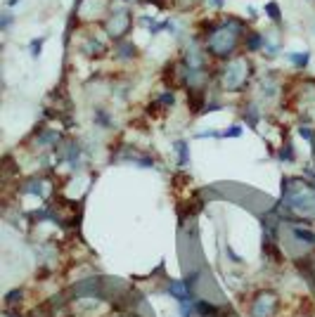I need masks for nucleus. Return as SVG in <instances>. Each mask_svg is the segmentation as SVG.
I'll return each mask as SVG.
<instances>
[{"instance_id": "nucleus-12", "label": "nucleus", "mask_w": 315, "mask_h": 317, "mask_svg": "<svg viewBox=\"0 0 315 317\" xmlns=\"http://www.w3.org/2000/svg\"><path fill=\"white\" fill-rule=\"evenodd\" d=\"M59 140V135L54 131H48V133H43V135H38V144H54Z\"/></svg>"}, {"instance_id": "nucleus-10", "label": "nucleus", "mask_w": 315, "mask_h": 317, "mask_svg": "<svg viewBox=\"0 0 315 317\" xmlns=\"http://www.w3.org/2000/svg\"><path fill=\"white\" fill-rule=\"evenodd\" d=\"M287 57L294 62V66H301V69L308 66V62H311V52H304V55L301 52H292V55H287Z\"/></svg>"}, {"instance_id": "nucleus-7", "label": "nucleus", "mask_w": 315, "mask_h": 317, "mask_svg": "<svg viewBox=\"0 0 315 317\" xmlns=\"http://www.w3.org/2000/svg\"><path fill=\"white\" fill-rule=\"evenodd\" d=\"M292 237L301 244H308V246H315V234L311 230H304V227H294L292 230Z\"/></svg>"}, {"instance_id": "nucleus-14", "label": "nucleus", "mask_w": 315, "mask_h": 317, "mask_svg": "<svg viewBox=\"0 0 315 317\" xmlns=\"http://www.w3.org/2000/svg\"><path fill=\"white\" fill-rule=\"evenodd\" d=\"M22 289H12L10 294L5 296V303H7V306H10V303H17V301H22Z\"/></svg>"}, {"instance_id": "nucleus-8", "label": "nucleus", "mask_w": 315, "mask_h": 317, "mask_svg": "<svg viewBox=\"0 0 315 317\" xmlns=\"http://www.w3.org/2000/svg\"><path fill=\"white\" fill-rule=\"evenodd\" d=\"M24 192H26V194H33V197H43V180H38V178L31 180L29 185L24 187Z\"/></svg>"}, {"instance_id": "nucleus-6", "label": "nucleus", "mask_w": 315, "mask_h": 317, "mask_svg": "<svg viewBox=\"0 0 315 317\" xmlns=\"http://www.w3.org/2000/svg\"><path fill=\"white\" fill-rule=\"evenodd\" d=\"M173 149L178 152V164L187 166V161H190V144H187V140H175Z\"/></svg>"}, {"instance_id": "nucleus-21", "label": "nucleus", "mask_w": 315, "mask_h": 317, "mask_svg": "<svg viewBox=\"0 0 315 317\" xmlns=\"http://www.w3.org/2000/svg\"><path fill=\"white\" fill-rule=\"evenodd\" d=\"M209 2H211L216 10H220V7H223V0H209Z\"/></svg>"}, {"instance_id": "nucleus-5", "label": "nucleus", "mask_w": 315, "mask_h": 317, "mask_svg": "<svg viewBox=\"0 0 315 317\" xmlns=\"http://www.w3.org/2000/svg\"><path fill=\"white\" fill-rule=\"evenodd\" d=\"M102 277H88V279H83V282H78V284H74V289H71V294L76 296V298H102Z\"/></svg>"}, {"instance_id": "nucleus-4", "label": "nucleus", "mask_w": 315, "mask_h": 317, "mask_svg": "<svg viewBox=\"0 0 315 317\" xmlns=\"http://www.w3.org/2000/svg\"><path fill=\"white\" fill-rule=\"evenodd\" d=\"M131 12L126 10V7H121V10L114 12V17L107 22V33L111 38H121V36H126L128 29H131Z\"/></svg>"}, {"instance_id": "nucleus-15", "label": "nucleus", "mask_w": 315, "mask_h": 317, "mask_svg": "<svg viewBox=\"0 0 315 317\" xmlns=\"http://www.w3.org/2000/svg\"><path fill=\"white\" fill-rule=\"evenodd\" d=\"M10 24H12V12L5 10L2 12V19H0V29H2V31H7V29H10Z\"/></svg>"}, {"instance_id": "nucleus-19", "label": "nucleus", "mask_w": 315, "mask_h": 317, "mask_svg": "<svg viewBox=\"0 0 315 317\" xmlns=\"http://www.w3.org/2000/svg\"><path fill=\"white\" fill-rule=\"evenodd\" d=\"M239 135H242V128H239V126H232L228 131H223V137H239Z\"/></svg>"}, {"instance_id": "nucleus-3", "label": "nucleus", "mask_w": 315, "mask_h": 317, "mask_svg": "<svg viewBox=\"0 0 315 317\" xmlns=\"http://www.w3.org/2000/svg\"><path fill=\"white\" fill-rule=\"evenodd\" d=\"M247 78H249V62L247 59H235L223 71V88L239 90V88L247 83Z\"/></svg>"}, {"instance_id": "nucleus-1", "label": "nucleus", "mask_w": 315, "mask_h": 317, "mask_svg": "<svg viewBox=\"0 0 315 317\" xmlns=\"http://www.w3.org/2000/svg\"><path fill=\"white\" fill-rule=\"evenodd\" d=\"M282 204L306 218H315V187L299 178H287L282 180Z\"/></svg>"}, {"instance_id": "nucleus-20", "label": "nucleus", "mask_w": 315, "mask_h": 317, "mask_svg": "<svg viewBox=\"0 0 315 317\" xmlns=\"http://www.w3.org/2000/svg\"><path fill=\"white\" fill-rule=\"evenodd\" d=\"M159 99H161V104H166V107H168V104H171V107H173V104H175V97H173V92H163V95H161V97H159Z\"/></svg>"}, {"instance_id": "nucleus-17", "label": "nucleus", "mask_w": 315, "mask_h": 317, "mask_svg": "<svg viewBox=\"0 0 315 317\" xmlns=\"http://www.w3.org/2000/svg\"><path fill=\"white\" fill-rule=\"evenodd\" d=\"M261 92H263V95H268V97H272V95H275V86H272V81H270V78H268V81H263Z\"/></svg>"}, {"instance_id": "nucleus-13", "label": "nucleus", "mask_w": 315, "mask_h": 317, "mask_svg": "<svg viewBox=\"0 0 315 317\" xmlns=\"http://www.w3.org/2000/svg\"><path fill=\"white\" fill-rule=\"evenodd\" d=\"M43 43H45V38H36V41H31V57L33 59H38V57H41Z\"/></svg>"}, {"instance_id": "nucleus-18", "label": "nucleus", "mask_w": 315, "mask_h": 317, "mask_svg": "<svg viewBox=\"0 0 315 317\" xmlns=\"http://www.w3.org/2000/svg\"><path fill=\"white\" fill-rule=\"evenodd\" d=\"M119 55L121 57H131V55H135V47H133V43H123L119 47Z\"/></svg>"}, {"instance_id": "nucleus-2", "label": "nucleus", "mask_w": 315, "mask_h": 317, "mask_svg": "<svg viewBox=\"0 0 315 317\" xmlns=\"http://www.w3.org/2000/svg\"><path fill=\"white\" fill-rule=\"evenodd\" d=\"M239 33H242V22L237 19H232V22H225L216 26V29H211L207 38V50L211 55L216 57H228L232 55V50L237 47V38Z\"/></svg>"}, {"instance_id": "nucleus-16", "label": "nucleus", "mask_w": 315, "mask_h": 317, "mask_svg": "<svg viewBox=\"0 0 315 317\" xmlns=\"http://www.w3.org/2000/svg\"><path fill=\"white\" fill-rule=\"evenodd\" d=\"M280 156H282V161H294V149H292V142H287L282 147V154H280Z\"/></svg>"}, {"instance_id": "nucleus-11", "label": "nucleus", "mask_w": 315, "mask_h": 317, "mask_svg": "<svg viewBox=\"0 0 315 317\" xmlns=\"http://www.w3.org/2000/svg\"><path fill=\"white\" fill-rule=\"evenodd\" d=\"M265 14L270 17L272 22H280V5H277L275 0H270V2L265 5Z\"/></svg>"}, {"instance_id": "nucleus-9", "label": "nucleus", "mask_w": 315, "mask_h": 317, "mask_svg": "<svg viewBox=\"0 0 315 317\" xmlns=\"http://www.w3.org/2000/svg\"><path fill=\"white\" fill-rule=\"evenodd\" d=\"M247 45H249L251 52H256V50H261L263 45H265V41H263L261 33H249V38H247Z\"/></svg>"}]
</instances>
